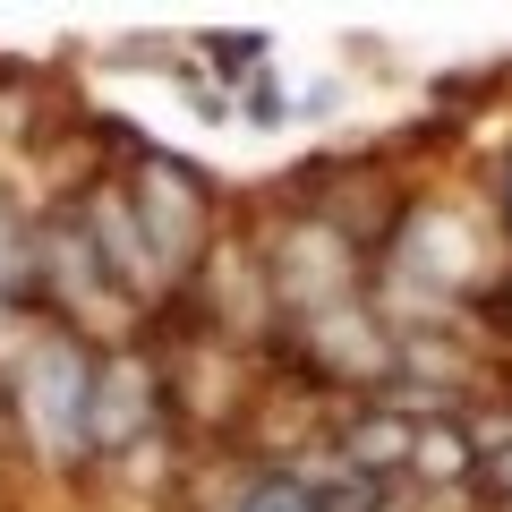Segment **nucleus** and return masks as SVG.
I'll list each match as a JSON object with an SVG mask.
<instances>
[{"instance_id":"obj_1","label":"nucleus","mask_w":512,"mask_h":512,"mask_svg":"<svg viewBox=\"0 0 512 512\" xmlns=\"http://www.w3.org/2000/svg\"><path fill=\"white\" fill-rule=\"evenodd\" d=\"M86 410H94V376H86V359H77L69 342H35V350H26V427L43 436V453H69V444H86V436H94Z\"/></svg>"},{"instance_id":"obj_2","label":"nucleus","mask_w":512,"mask_h":512,"mask_svg":"<svg viewBox=\"0 0 512 512\" xmlns=\"http://www.w3.org/2000/svg\"><path fill=\"white\" fill-rule=\"evenodd\" d=\"M35 274V239L18 231V214H9V197H0V282H26Z\"/></svg>"}]
</instances>
